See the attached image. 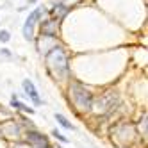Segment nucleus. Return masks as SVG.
<instances>
[{"mask_svg": "<svg viewBox=\"0 0 148 148\" xmlns=\"http://www.w3.org/2000/svg\"><path fill=\"white\" fill-rule=\"evenodd\" d=\"M47 68L48 71L54 75V79H62L68 75L70 71V62H68V56L64 54V50L61 47H54L48 54H47Z\"/></svg>", "mask_w": 148, "mask_h": 148, "instance_id": "nucleus-1", "label": "nucleus"}, {"mask_svg": "<svg viewBox=\"0 0 148 148\" xmlns=\"http://www.w3.org/2000/svg\"><path fill=\"white\" fill-rule=\"evenodd\" d=\"M70 95H71V100L73 103L77 105L79 111H89L91 105H93V95L91 91H88L86 88L79 82H71L70 84Z\"/></svg>", "mask_w": 148, "mask_h": 148, "instance_id": "nucleus-2", "label": "nucleus"}, {"mask_svg": "<svg viewBox=\"0 0 148 148\" xmlns=\"http://www.w3.org/2000/svg\"><path fill=\"white\" fill-rule=\"evenodd\" d=\"M43 13H45V9L43 7H38V9H34V11L27 16V22L23 25V36H25V39H32V36H34V27L39 22V18H41V14H43Z\"/></svg>", "mask_w": 148, "mask_h": 148, "instance_id": "nucleus-3", "label": "nucleus"}, {"mask_svg": "<svg viewBox=\"0 0 148 148\" xmlns=\"http://www.w3.org/2000/svg\"><path fill=\"white\" fill-rule=\"evenodd\" d=\"M27 141L32 148H50L48 139L39 132H27Z\"/></svg>", "mask_w": 148, "mask_h": 148, "instance_id": "nucleus-4", "label": "nucleus"}, {"mask_svg": "<svg viewBox=\"0 0 148 148\" xmlns=\"http://www.w3.org/2000/svg\"><path fill=\"white\" fill-rule=\"evenodd\" d=\"M57 25H59V22L54 20V18L45 20V22L41 23V34L47 36V38H54L56 32H57Z\"/></svg>", "mask_w": 148, "mask_h": 148, "instance_id": "nucleus-5", "label": "nucleus"}, {"mask_svg": "<svg viewBox=\"0 0 148 148\" xmlns=\"http://www.w3.org/2000/svg\"><path fill=\"white\" fill-rule=\"evenodd\" d=\"M23 89H25V93L29 95V98L32 100L36 105H41V98H39V95H38V91H36V88H34L32 80L25 79V80H23Z\"/></svg>", "mask_w": 148, "mask_h": 148, "instance_id": "nucleus-6", "label": "nucleus"}, {"mask_svg": "<svg viewBox=\"0 0 148 148\" xmlns=\"http://www.w3.org/2000/svg\"><path fill=\"white\" fill-rule=\"evenodd\" d=\"M68 13V5H62V4H57L54 9H52V18H54V20H57V22H59V20L62 18V16H64Z\"/></svg>", "mask_w": 148, "mask_h": 148, "instance_id": "nucleus-7", "label": "nucleus"}, {"mask_svg": "<svg viewBox=\"0 0 148 148\" xmlns=\"http://www.w3.org/2000/svg\"><path fill=\"white\" fill-rule=\"evenodd\" d=\"M11 105H13V107H16V109H22V111H25L27 114H32V112H34V111L30 109V107L23 105L22 102H18V100H16V97H13V100H11Z\"/></svg>", "mask_w": 148, "mask_h": 148, "instance_id": "nucleus-8", "label": "nucleus"}, {"mask_svg": "<svg viewBox=\"0 0 148 148\" xmlns=\"http://www.w3.org/2000/svg\"><path fill=\"white\" fill-rule=\"evenodd\" d=\"M56 120L59 121V125L64 127V129H68V130H71V129H73V125H71V123H70V121H68L62 114H59V112H57V114H56Z\"/></svg>", "mask_w": 148, "mask_h": 148, "instance_id": "nucleus-9", "label": "nucleus"}, {"mask_svg": "<svg viewBox=\"0 0 148 148\" xmlns=\"http://www.w3.org/2000/svg\"><path fill=\"white\" fill-rule=\"evenodd\" d=\"M9 39H11V36H9L7 30H0V41H2V43H7Z\"/></svg>", "mask_w": 148, "mask_h": 148, "instance_id": "nucleus-10", "label": "nucleus"}, {"mask_svg": "<svg viewBox=\"0 0 148 148\" xmlns=\"http://www.w3.org/2000/svg\"><path fill=\"white\" fill-rule=\"evenodd\" d=\"M52 134H54V136L57 137V139H59V141H62V143H66V141H68V139H66V137H64V136H62L61 132H57V130H54V132H52Z\"/></svg>", "mask_w": 148, "mask_h": 148, "instance_id": "nucleus-11", "label": "nucleus"}]
</instances>
